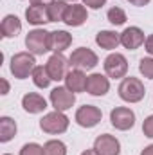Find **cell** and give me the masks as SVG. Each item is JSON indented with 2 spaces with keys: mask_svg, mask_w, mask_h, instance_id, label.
I'll return each mask as SVG.
<instances>
[{
  "mask_svg": "<svg viewBox=\"0 0 153 155\" xmlns=\"http://www.w3.org/2000/svg\"><path fill=\"white\" fill-rule=\"evenodd\" d=\"M144 85H142V81L141 79H137V78H124L122 81H121V85H119V96H121V99H124V101H128V103H137V101H141L142 97H144Z\"/></svg>",
  "mask_w": 153,
  "mask_h": 155,
  "instance_id": "obj_1",
  "label": "cell"
},
{
  "mask_svg": "<svg viewBox=\"0 0 153 155\" xmlns=\"http://www.w3.org/2000/svg\"><path fill=\"white\" fill-rule=\"evenodd\" d=\"M34 56L33 52H18L11 58V72L13 76L18 79H25L29 74H33L34 71Z\"/></svg>",
  "mask_w": 153,
  "mask_h": 155,
  "instance_id": "obj_2",
  "label": "cell"
},
{
  "mask_svg": "<svg viewBox=\"0 0 153 155\" xmlns=\"http://www.w3.org/2000/svg\"><path fill=\"white\" fill-rule=\"evenodd\" d=\"M25 47L33 54H43L50 51V33L45 29H34L25 36Z\"/></svg>",
  "mask_w": 153,
  "mask_h": 155,
  "instance_id": "obj_3",
  "label": "cell"
},
{
  "mask_svg": "<svg viewBox=\"0 0 153 155\" xmlns=\"http://www.w3.org/2000/svg\"><path fill=\"white\" fill-rule=\"evenodd\" d=\"M40 128L45 134H63L69 128V117L60 110H54L40 121Z\"/></svg>",
  "mask_w": 153,
  "mask_h": 155,
  "instance_id": "obj_4",
  "label": "cell"
},
{
  "mask_svg": "<svg viewBox=\"0 0 153 155\" xmlns=\"http://www.w3.org/2000/svg\"><path fill=\"white\" fill-rule=\"evenodd\" d=\"M69 61H70V65H72L74 69L90 71V69H94V67L97 65V56H96V52H92L90 49L79 47V49H76V51L70 54Z\"/></svg>",
  "mask_w": 153,
  "mask_h": 155,
  "instance_id": "obj_5",
  "label": "cell"
},
{
  "mask_svg": "<svg viewBox=\"0 0 153 155\" xmlns=\"http://www.w3.org/2000/svg\"><path fill=\"white\" fill-rule=\"evenodd\" d=\"M50 103L56 110L65 112L69 108H72V105L76 103V96L72 90H69L67 87H56L50 92Z\"/></svg>",
  "mask_w": 153,
  "mask_h": 155,
  "instance_id": "obj_6",
  "label": "cell"
},
{
  "mask_svg": "<svg viewBox=\"0 0 153 155\" xmlns=\"http://www.w3.org/2000/svg\"><path fill=\"white\" fill-rule=\"evenodd\" d=\"M69 65H70V61L61 52H56V54H52L49 58L45 67H47V72H49V76H50L52 81H61L67 76V67Z\"/></svg>",
  "mask_w": 153,
  "mask_h": 155,
  "instance_id": "obj_7",
  "label": "cell"
},
{
  "mask_svg": "<svg viewBox=\"0 0 153 155\" xmlns=\"http://www.w3.org/2000/svg\"><path fill=\"white\" fill-rule=\"evenodd\" d=\"M105 72L110 78H114V79L124 78L126 72H128V61H126V58L122 54H119V52L110 54L105 60Z\"/></svg>",
  "mask_w": 153,
  "mask_h": 155,
  "instance_id": "obj_8",
  "label": "cell"
},
{
  "mask_svg": "<svg viewBox=\"0 0 153 155\" xmlns=\"http://www.w3.org/2000/svg\"><path fill=\"white\" fill-rule=\"evenodd\" d=\"M101 110L97 108V107H94V105H85V107H81V108H77L76 112V123L79 126H83V128H92V126H96L99 121H101Z\"/></svg>",
  "mask_w": 153,
  "mask_h": 155,
  "instance_id": "obj_9",
  "label": "cell"
},
{
  "mask_svg": "<svg viewBox=\"0 0 153 155\" xmlns=\"http://www.w3.org/2000/svg\"><path fill=\"white\" fill-rule=\"evenodd\" d=\"M110 123L117 130H130L135 124V114L126 107H117L110 112Z\"/></svg>",
  "mask_w": 153,
  "mask_h": 155,
  "instance_id": "obj_10",
  "label": "cell"
},
{
  "mask_svg": "<svg viewBox=\"0 0 153 155\" xmlns=\"http://www.w3.org/2000/svg\"><path fill=\"white\" fill-rule=\"evenodd\" d=\"M94 150L97 152V155H119L121 144L114 135L103 134L94 141Z\"/></svg>",
  "mask_w": 153,
  "mask_h": 155,
  "instance_id": "obj_11",
  "label": "cell"
},
{
  "mask_svg": "<svg viewBox=\"0 0 153 155\" xmlns=\"http://www.w3.org/2000/svg\"><path fill=\"white\" fill-rule=\"evenodd\" d=\"M121 43L130 49V51H135L137 47H141L144 43V33L139 29V27H126L122 33H121Z\"/></svg>",
  "mask_w": 153,
  "mask_h": 155,
  "instance_id": "obj_12",
  "label": "cell"
},
{
  "mask_svg": "<svg viewBox=\"0 0 153 155\" xmlns=\"http://www.w3.org/2000/svg\"><path fill=\"white\" fill-rule=\"evenodd\" d=\"M110 88V81L108 78L103 74H92L86 78V92L92 96H105Z\"/></svg>",
  "mask_w": 153,
  "mask_h": 155,
  "instance_id": "obj_13",
  "label": "cell"
},
{
  "mask_svg": "<svg viewBox=\"0 0 153 155\" xmlns=\"http://www.w3.org/2000/svg\"><path fill=\"white\" fill-rule=\"evenodd\" d=\"M86 18H88L86 9H85L83 5H79V4H72V5L67 7V13H65L63 22H65L67 25L79 27V25H83V24L86 22Z\"/></svg>",
  "mask_w": 153,
  "mask_h": 155,
  "instance_id": "obj_14",
  "label": "cell"
},
{
  "mask_svg": "<svg viewBox=\"0 0 153 155\" xmlns=\"http://www.w3.org/2000/svg\"><path fill=\"white\" fill-rule=\"evenodd\" d=\"M22 107L25 112L29 114H40L47 108V101L40 96V94H34V92H29L22 97Z\"/></svg>",
  "mask_w": 153,
  "mask_h": 155,
  "instance_id": "obj_15",
  "label": "cell"
},
{
  "mask_svg": "<svg viewBox=\"0 0 153 155\" xmlns=\"http://www.w3.org/2000/svg\"><path fill=\"white\" fill-rule=\"evenodd\" d=\"M25 18L29 24L33 25H43L45 22H49V15H47V5H40V4H31L25 9Z\"/></svg>",
  "mask_w": 153,
  "mask_h": 155,
  "instance_id": "obj_16",
  "label": "cell"
},
{
  "mask_svg": "<svg viewBox=\"0 0 153 155\" xmlns=\"http://www.w3.org/2000/svg\"><path fill=\"white\" fill-rule=\"evenodd\" d=\"M65 85H67V88L72 90V92H83V90H86V76L83 74V71L74 69V71L67 72V76H65Z\"/></svg>",
  "mask_w": 153,
  "mask_h": 155,
  "instance_id": "obj_17",
  "label": "cell"
},
{
  "mask_svg": "<svg viewBox=\"0 0 153 155\" xmlns=\"http://www.w3.org/2000/svg\"><path fill=\"white\" fill-rule=\"evenodd\" d=\"M72 43V36L67 31H54L50 33V51L54 52H63L65 49H69Z\"/></svg>",
  "mask_w": 153,
  "mask_h": 155,
  "instance_id": "obj_18",
  "label": "cell"
},
{
  "mask_svg": "<svg viewBox=\"0 0 153 155\" xmlns=\"http://www.w3.org/2000/svg\"><path fill=\"white\" fill-rule=\"evenodd\" d=\"M22 29V24H20V18L15 16V15H7L4 20H2V25H0V31H2V36L4 38H13L20 33Z\"/></svg>",
  "mask_w": 153,
  "mask_h": 155,
  "instance_id": "obj_19",
  "label": "cell"
},
{
  "mask_svg": "<svg viewBox=\"0 0 153 155\" xmlns=\"http://www.w3.org/2000/svg\"><path fill=\"white\" fill-rule=\"evenodd\" d=\"M96 43L101 49H108L110 51V49H115L121 43V35H117L115 31H101L96 36Z\"/></svg>",
  "mask_w": 153,
  "mask_h": 155,
  "instance_id": "obj_20",
  "label": "cell"
},
{
  "mask_svg": "<svg viewBox=\"0 0 153 155\" xmlns=\"http://www.w3.org/2000/svg\"><path fill=\"white\" fill-rule=\"evenodd\" d=\"M69 4L63 0H54L52 4L47 5V15H49V22H63L65 13H67Z\"/></svg>",
  "mask_w": 153,
  "mask_h": 155,
  "instance_id": "obj_21",
  "label": "cell"
},
{
  "mask_svg": "<svg viewBox=\"0 0 153 155\" xmlns=\"http://www.w3.org/2000/svg\"><path fill=\"white\" fill-rule=\"evenodd\" d=\"M16 134V123L11 117H0V141L7 143Z\"/></svg>",
  "mask_w": 153,
  "mask_h": 155,
  "instance_id": "obj_22",
  "label": "cell"
},
{
  "mask_svg": "<svg viewBox=\"0 0 153 155\" xmlns=\"http://www.w3.org/2000/svg\"><path fill=\"white\" fill-rule=\"evenodd\" d=\"M33 81L40 88H47L49 83L52 81L50 76H49V72H47V67H34V71H33Z\"/></svg>",
  "mask_w": 153,
  "mask_h": 155,
  "instance_id": "obj_23",
  "label": "cell"
},
{
  "mask_svg": "<svg viewBox=\"0 0 153 155\" xmlns=\"http://www.w3.org/2000/svg\"><path fill=\"white\" fill-rule=\"evenodd\" d=\"M43 155H67V146L61 141H49L43 144Z\"/></svg>",
  "mask_w": 153,
  "mask_h": 155,
  "instance_id": "obj_24",
  "label": "cell"
},
{
  "mask_svg": "<svg viewBox=\"0 0 153 155\" xmlns=\"http://www.w3.org/2000/svg\"><path fill=\"white\" fill-rule=\"evenodd\" d=\"M106 16H108V22L114 24V25H122L126 22V13L121 7H110Z\"/></svg>",
  "mask_w": 153,
  "mask_h": 155,
  "instance_id": "obj_25",
  "label": "cell"
},
{
  "mask_svg": "<svg viewBox=\"0 0 153 155\" xmlns=\"http://www.w3.org/2000/svg\"><path fill=\"white\" fill-rule=\"evenodd\" d=\"M139 71L144 78L153 79V58H142L139 61Z\"/></svg>",
  "mask_w": 153,
  "mask_h": 155,
  "instance_id": "obj_26",
  "label": "cell"
},
{
  "mask_svg": "<svg viewBox=\"0 0 153 155\" xmlns=\"http://www.w3.org/2000/svg\"><path fill=\"white\" fill-rule=\"evenodd\" d=\"M20 155H43V146H40L36 143H29V144H24Z\"/></svg>",
  "mask_w": 153,
  "mask_h": 155,
  "instance_id": "obj_27",
  "label": "cell"
},
{
  "mask_svg": "<svg viewBox=\"0 0 153 155\" xmlns=\"http://www.w3.org/2000/svg\"><path fill=\"white\" fill-rule=\"evenodd\" d=\"M142 132H144L146 137L153 139V116H150V117L144 119V123H142Z\"/></svg>",
  "mask_w": 153,
  "mask_h": 155,
  "instance_id": "obj_28",
  "label": "cell"
},
{
  "mask_svg": "<svg viewBox=\"0 0 153 155\" xmlns=\"http://www.w3.org/2000/svg\"><path fill=\"white\" fill-rule=\"evenodd\" d=\"M83 2H85V5H88V7H92V9H99V7L105 5L106 0H83Z\"/></svg>",
  "mask_w": 153,
  "mask_h": 155,
  "instance_id": "obj_29",
  "label": "cell"
},
{
  "mask_svg": "<svg viewBox=\"0 0 153 155\" xmlns=\"http://www.w3.org/2000/svg\"><path fill=\"white\" fill-rule=\"evenodd\" d=\"M144 47H146V51H148V52L153 56V35H150V36L146 38V41H144Z\"/></svg>",
  "mask_w": 153,
  "mask_h": 155,
  "instance_id": "obj_30",
  "label": "cell"
},
{
  "mask_svg": "<svg viewBox=\"0 0 153 155\" xmlns=\"http://www.w3.org/2000/svg\"><path fill=\"white\" fill-rule=\"evenodd\" d=\"M132 5H137V7H141V5H146V4H150V0H128Z\"/></svg>",
  "mask_w": 153,
  "mask_h": 155,
  "instance_id": "obj_31",
  "label": "cell"
},
{
  "mask_svg": "<svg viewBox=\"0 0 153 155\" xmlns=\"http://www.w3.org/2000/svg\"><path fill=\"white\" fill-rule=\"evenodd\" d=\"M54 0H31V4H40V5H49L52 4Z\"/></svg>",
  "mask_w": 153,
  "mask_h": 155,
  "instance_id": "obj_32",
  "label": "cell"
},
{
  "mask_svg": "<svg viewBox=\"0 0 153 155\" xmlns=\"http://www.w3.org/2000/svg\"><path fill=\"white\" fill-rule=\"evenodd\" d=\"M0 81H2V94H7L9 92V83L5 79H0Z\"/></svg>",
  "mask_w": 153,
  "mask_h": 155,
  "instance_id": "obj_33",
  "label": "cell"
},
{
  "mask_svg": "<svg viewBox=\"0 0 153 155\" xmlns=\"http://www.w3.org/2000/svg\"><path fill=\"white\" fill-rule=\"evenodd\" d=\"M141 155H153V144H150V146H146L142 152H141Z\"/></svg>",
  "mask_w": 153,
  "mask_h": 155,
  "instance_id": "obj_34",
  "label": "cell"
},
{
  "mask_svg": "<svg viewBox=\"0 0 153 155\" xmlns=\"http://www.w3.org/2000/svg\"><path fill=\"white\" fill-rule=\"evenodd\" d=\"M81 155H97V152L96 150H86V152H83Z\"/></svg>",
  "mask_w": 153,
  "mask_h": 155,
  "instance_id": "obj_35",
  "label": "cell"
},
{
  "mask_svg": "<svg viewBox=\"0 0 153 155\" xmlns=\"http://www.w3.org/2000/svg\"><path fill=\"white\" fill-rule=\"evenodd\" d=\"M69 2H76V0H69Z\"/></svg>",
  "mask_w": 153,
  "mask_h": 155,
  "instance_id": "obj_36",
  "label": "cell"
},
{
  "mask_svg": "<svg viewBox=\"0 0 153 155\" xmlns=\"http://www.w3.org/2000/svg\"><path fill=\"white\" fill-rule=\"evenodd\" d=\"M4 155H11V153H4Z\"/></svg>",
  "mask_w": 153,
  "mask_h": 155,
  "instance_id": "obj_37",
  "label": "cell"
}]
</instances>
